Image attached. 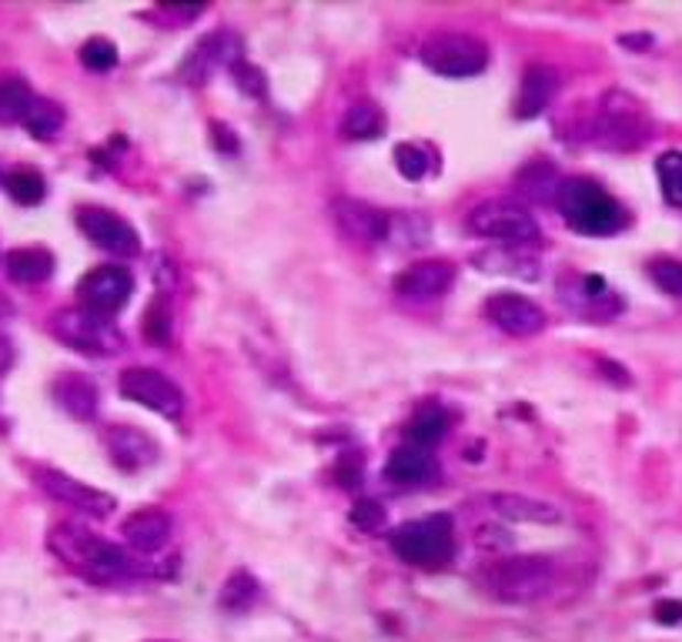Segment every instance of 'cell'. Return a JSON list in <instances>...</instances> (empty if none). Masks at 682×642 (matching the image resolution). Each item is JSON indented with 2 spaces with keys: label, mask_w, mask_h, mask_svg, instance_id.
I'll use <instances>...</instances> for the list:
<instances>
[{
  "label": "cell",
  "mask_w": 682,
  "mask_h": 642,
  "mask_svg": "<svg viewBox=\"0 0 682 642\" xmlns=\"http://www.w3.org/2000/svg\"><path fill=\"white\" fill-rule=\"evenodd\" d=\"M486 318L512 338H532V335L545 331V325H548L545 312L532 298H522V295H512V292L492 295L486 302Z\"/></svg>",
  "instance_id": "14"
},
{
  "label": "cell",
  "mask_w": 682,
  "mask_h": 642,
  "mask_svg": "<svg viewBox=\"0 0 682 642\" xmlns=\"http://www.w3.org/2000/svg\"><path fill=\"white\" fill-rule=\"evenodd\" d=\"M395 168L408 178V181H422L431 175V151L425 145L405 141L395 148Z\"/></svg>",
  "instance_id": "33"
},
{
  "label": "cell",
  "mask_w": 682,
  "mask_h": 642,
  "mask_svg": "<svg viewBox=\"0 0 682 642\" xmlns=\"http://www.w3.org/2000/svg\"><path fill=\"white\" fill-rule=\"evenodd\" d=\"M31 104H34V94L24 81H18V77L0 81V124L24 120Z\"/></svg>",
  "instance_id": "29"
},
{
  "label": "cell",
  "mask_w": 682,
  "mask_h": 642,
  "mask_svg": "<svg viewBox=\"0 0 682 642\" xmlns=\"http://www.w3.org/2000/svg\"><path fill=\"white\" fill-rule=\"evenodd\" d=\"M334 221H338L341 231H345L359 244H379V241L388 238V214L372 208V204H365V201H352V198L338 201L334 204Z\"/></svg>",
  "instance_id": "16"
},
{
  "label": "cell",
  "mask_w": 682,
  "mask_h": 642,
  "mask_svg": "<svg viewBox=\"0 0 682 642\" xmlns=\"http://www.w3.org/2000/svg\"><path fill=\"white\" fill-rule=\"evenodd\" d=\"M11 358H14V351H11V341L0 335V375H4L8 368H11Z\"/></svg>",
  "instance_id": "39"
},
{
  "label": "cell",
  "mask_w": 682,
  "mask_h": 642,
  "mask_svg": "<svg viewBox=\"0 0 682 642\" xmlns=\"http://www.w3.org/2000/svg\"><path fill=\"white\" fill-rule=\"evenodd\" d=\"M593 138L603 148H616V151H629L639 148L649 138V120L642 114V107L629 97V94H606L596 120H593Z\"/></svg>",
  "instance_id": "7"
},
{
  "label": "cell",
  "mask_w": 682,
  "mask_h": 642,
  "mask_svg": "<svg viewBox=\"0 0 682 642\" xmlns=\"http://www.w3.org/2000/svg\"><path fill=\"white\" fill-rule=\"evenodd\" d=\"M258 599V582L248 576V572H235L232 579L224 582V592H221V606L227 612H248Z\"/></svg>",
  "instance_id": "30"
},
{
  "label": "cell",
  "mask_w": 682,
  "mask_h": 642,
  "mask_svg": "<svg viewBox=\"0 0 682 642\" xmlns=\"http://www.w3.org/2000/svg\"><path fill=\"white\" fill-rule=\"evenodd\" d=\"M385 478L392 485H402V488H415V485H428L438 478V462L435 455H428V449H418V445H402L388 455L385 462Z\"/></svg>",
  "instance_id": "19"
},
{
  "label": "cell",
  "mask_w": 682,
  "mask_h": 642,
  "mask_svg": "<svg viewBox=\"0 0 682 642\" xmlns=\"http://www.w3.org/2000/svg\"><path fill=\"white\" fill-rule=\"evenodd\" d=\"M656 619L662 625H679L682 622V599H662L656 602Z\"/></svg>",
  "instance_id": "38"
},
{
  "label": "cell",
  "mask_w": 682,
  "mask_h": 642,
  "mask_svg": "<svg viewBox=\"0 0 682 642\" xmlns=\"http://www.w3.org/2000/svg\"><path fill=\"white\" fill-rule=\"evenodd\" d=\"M118 389L128 402H138L141 409H151L164 419H181L184 412V392L168 375L154 368H128L118 381Z\"/></svg>",
  "instance_id": "9"
},
{
  "label": "cell",
  "mask_w": 682,
  "mask_h": 642,
  "mask_svg": "<svg viewBox=\"0 0 682 642\" xmlns=\"http://www.w3.org/2000/svg\"><path fill=\"white\" fill-rule=\"evenodd\" d=\"M558 579H562L558 559H548V556L499 559L482 572L486 592L495 596L499 602H512V606H525V602H539V599L552 596Z\"/></svg>",
  "instance_id": "2"
},
{
  "label": "cell",
  "mask_w": 682,
  "mask_h": 642,
  "mask_svg": "<svg viewBox=\"0 0 682 642\" xmlns=\"http://www.w3.org/2000/svg\"><path fill=\"white\" fill-rule=\"evenodd\" d=\"M77 228L104 251L110 254H121V259H135L141 251V238L138 231L107 208H81L77 211Z\"/></svg>",
  "instance_id": "11"
},
{
  "label": "cell",
  "mask_w": 682,
  "mask_h": 642,
  "mask_svg": "<svg viewBox=\"0 0 682 642\" xmlns=\"http://www.w3.org/2000/svg\"><path fill=\"white\" fill-rule=\"evenodd\" d=\"M515 188L522 194H529L532 201H555L558 191H562V181L555 175L552 165L545 161H529L519 175H515Z\"/></svg>",
  "instance_id": "26"
},
{
  "label": "cell",
  "mask_w": 682,
  "mask_h": 642,
  "mask_svg": "<svg viewBox=\"0 0 682 642\" xmlns=\"http://www.w3.org/2000/svg\"><path fill=\"white\" fill-rule=\"evenodd\" d=\"M576 295V312L579 315H586V318H603L606 312L612 315L616 308H609L616 298H612V292H609V285L603 282V278H596V275H586V278H576V292H565L562 298H573Z\"/></svg>",
  "instance_id": "25"
},
{
  "label": "cell",
  "mask_w": 682,
  "mask_h": 642,
  "mask_svg": "<svg viewBox=\"0 0 682 642\" xmlns=\"http://www.w3.org/2000/svg\"><path fill=\"white\" fill-rule=\"evenodd\" d=\"M555 204H558L565 224L579 234H616L626 224L622 204L589 178L562 181Z\"/></svg>",
  "instance_id": "3"
},
{
  "label": "cell",
  "mask_w": 682,
  "mask_h": 642,
  "mask_svg": "<svg viewBox=\"0 0 682 642\" xmlns=\"http://www.w3.org/2000/svg\"><path fill=\"white\" fill-rule=\"evenodd\" d=\"M174 536V523L164 508H138L121 523V539L141 552V556H154L161 552Z\"/></svg>",
  "instance_id": "15"
},
{
  "label": "cell",
  "mask_w": 682,
  "mask_h": 642,
  "mask_svg": "<svg viewBox=\"0 0 682 642\" xmlns=\"http://www.w3.org/2000/svg\"><path fill=\"white\" fill-rule=\"evenodd\" d=\"M221 64H235V41H232V34H224V31L204 38V41L188 54V61H184V67H181V77H184L188 84H204Z\"/></svg>",
  "instance_id": "20"
},
{
  "label": "cell",
  "mask_w": 682,
  "mask_h": 642,
  "mask_svg": "<svg viewBox=\"0 0 682 642\" xmlns=\"http://www.w3.org/2000/svg\"><path fill=\"white\" fill-rule=\"evenodd\" d=\"M649 278L672 298H682V262L675 259H656L649 265Z\"/></svg>",
  "instance_id": "36"
},
{
  "label": "cell",
  "mask_w": 682,
  "mask_h": 642,
  "mask_svg": "<svg viewBox=\"0 0 682 642\" xmlns=\"http://www.w3.org/2000/svg\"><path fill=\"white\" fill-rule=\"evenodd\" d=\"M145 338L151 345H164L171 338V312H168V298H154L145 312Z\"/></svg>",
  "instance_id": "35"
},
{
  "label": "cell",
  "mask_w": 682,
  "mask_h": 642,
  "mask_svg": "<svg viewBox=\"0 0 682 642\" xmlns=\"http://www.w3.org/2000/svg\"><path fill=\"white\" fill-rule=\"evenodd\" d=\"M28 131L34 135V138H41V141H47V138H54L61 127H64V110L54 104V101H44V97H34V104L28 107V114H24V120H21Z\"/></svg>",
  "instance_id": "28"
},
{
  "label": "cell",
  "mask_w": 682,
  "mask_h": 642,
  "mask_svg": "<svg viewBox=\"0 0 682 642\" xmlns=\"http://www.w3.org/2000/svg\"><path fill=\"white\" fill-rule=\"evenodd\" d=\"M392 549L415 569H441L455 556V536L448 516H428L402 523L392 533Z\"/></svg>",
  "instance_id": "4"
},
{
  "label": "cell",
  "mask_w": 682,
  "mask_h": 642,
  "mask_svg": "<svg viewBox=\"0 0 682 642\" xmlns=\"http://www.w3.org/2000/svg\"><path fill=\"white\" fill-rule=\"evenodd\" d=\"M38 485H41L51 498L71 505L74 512H84V516L104 519V516H110V512H114V495H107V492L81 482V478H71V475H64V472H57V469H41V472H38Z\"/></svg>",
  "instance_id": "12"
},
{
  "label": "cell",
  "mask_w": 682,
  "mask_h": 642,
  "mask_svg": "<svg viewBox=\"0 0 682 642\" xmlns=\"http://www.w3.org/2000/svg\"><path fill=\"white\" fill-rule=\"evenodd\" d=\"M47 546L61 562H67L71 569H77L90 582H118V579H128L138 572V562L121 546L94 536L90 529H84L77 523L54 526V533L47 536Z\"/></svg>",
  "instance_id": "1"
},
{
  "label": "cell",
  "mask_w": 682,
  "mask_h": 642,
  "mask_svg": "<svg viewBox=\"0 0 682 642\" xmlns=\"http://www.w3.org/2000/svg\"><path fill=\"white\" fill-rule=\"evenodd\" d=\"M341 131L352 141H375L385 135V110L372 101H359L349 107L345 120H341Z\"/></svg>",
  "instance_id": "24"
},
{
  "label": "cell",
  "mask_w": 682,
  "mask_h": 642,
  "mask_svg": "<svg viewBox=\"0 0 682 642\" xmlns=\"http://www.w3.org/2000/svg\"><path fill=\"white\" fill-rule=\"evenodd\" d=\"M8 275L21 285H41L54 275V254L44 248H18L8 254Z\"/></svg>",
  "instance_id": "23"
},
{
  "label": "cell",
  "mask_w": 682,
  "mask_h": 642,
  "mask_svg": "<svg viewBox=\"0 0 682 642\" xmlns=\"http://www.w3.org/2000/svg\"><path fill=\"white\" fill-rule=\"evenodd\" d=\"M489 505L499 519L509 523H532V526H555L562 523L558 505L545 502V498H532V495H519V492H492Z\"/></svg>",
  "instance_id": "18"
},
{
  "label": "cell",
  "mask_w": 682,
  "mask_h": 642,
  "mask_svg": "<svg viewBox=\"0 0 682 642\" xmlns=\"http://www.w3.org/2000/svg\"><path fill=\"white\" fill-rule=\"evenodd\" d=\"M131 292H135V278L128 269H118V265H100V269L87 272L77 285L81 308L107 315V318L118 315L128 305Z\"/></svg>",
  "instance_id": "10"
},
{
  "label": "cell",
  "mask_w": 682,
  "mask_h": 642,
  "mask_svg": "<svg viewBox=\"0 0 682 642\" xmlns=\"http://www.w3.org/2000/svg\"><path fill=\"white\" fill-rule=\"evenodd\" d=\"M656 175H659V188L665 194L669 204L682 208V151H665L656 161Z\"/></svg>",
  "instance_id": "32"
},
{
  "label": "cell",
  "mask_w": 682,
  "mask_h": 642,
  "mask_svg": "<svg viewBox=\"0 0 682 642\" xmlns=\"http://www.w3.org/2000/svg\"><path fill=\"white\" fill-rule=\"evenodd\" d=\"M8 194L18 201V204H24V208H31V204H41L44 201V194H47V185H44V178L38 175V171H31V168H21V171H14V175H8Z\"/></svg>",
  "instance_id": "31"
},
{
  "label": "cell",
  "mask_w": 682,
  "mask_h": 642,
  "mask_svg": "<svg viewBox=\"0 0 682 642\" xmlns=\"http://www.w3.org/2000/svg\"><path fill=\"white\" fill-rule=\"evenodd\" d=\"M54 399L67 415L87 422L97 412V385L84 375H61L54 381Z\"/></svg>",
  "instance_id": "22"
},
{
  "label": "cell",
  "mask_w": 682,
  "mask_h": 642,
  "mask_svg": "<svg viewBox=\"0 0 682 642\" xmlns=\"http://www.w3.org/2000/svg\"><path fill=\"white\" fill-rule=\"evenodd\" d=\"M81 64H84L87 71L104 74V71H110L114 64H118V48H114L107 38H90V41H84V48H81Z\"/></svg>",
  "instance_id": "34"
},
{
  "label": "cell",
  "mask_w": 682,
  "mask_h": 642,
  "mask_svg": "<svg viewBox=\"0 0 682 642\" xmlns=\"http://www.w3.org/2000/svg\"><path fill=\"white\" fill-rule=\"evenodd\" d=\"M469 228L479 238H489L505 248H529L542 241L539 221L529 214V208L512 201H486L469 214Z\"/></svg>",
  "instance_id": "8"
},
{
  "label": "cell",
  "mask_w": 682,
  "mask_h": 642,
  "mask_svg": "<svg viewBox=\"0 0 682 642\" xmlns=\"http://www.w3.org/2000/svg\"><path fill=\"white\" fill-rule=\"evenodd\" d=\"M445 432H448V415L438 406H422L408 422V442L418 445V449L438 445L445 439Z\"/></svg>",
  "instance_id": "27"
},
{
  "label": "cell",
  "mask_w": 682,
  "mask_h": 642,
  "mask_svg": "<svg viewBox=\"0 0 682 642\" xmlns=\"http://www.w3.org/2000/svg\"><path fill=\"white\" fill-rule=\"evenodd\" d=\"M558 91V71L548 67V64H532L525 74H522V87H519V97H515V114L519 117H535L548 107V101L555 97Z\"/></svg>",
  "instance_id": "21"
},
{
  "label": "cell",
  "mask_w": 682,
  "mask_h": 642,
  "mask_svg": "<svg viewBox=\"0 0 682 642\" xmlns=\"http://www.w3.org/2000/svg\"><path fill=\"white\" fill-rule=\"evenodd\" d=\"M54 335L71 345L74 351L81 355H94V358H107V355H118L125 348V338H121V328L114 325L107 315H97V312H87V308H64L54 315L51 322Z\"/></svg>",
  "instance_id": "6"
},
{
  "label": "cell",
  "mask_w": 682,
  "mask_h": 642,
  "mask_svg": "<svg viewBox=\"0 0 682 642\" xmlns=\"http://www.w3.org/2000/svg\"><path fill=\"white\" fill-rule=\"evenodd\" d=\"M104 442H107V452H110L114 465H121L128 472L148 469L158 459V445L135 425H110L104 432Z\"/></svg>",
  "instance_id": "17"
},
{
  "label": "cell",
  "mask_w": 682,
  "mask_h": 642,
  "mask_svg": "<svg viewBox=\"0 0 682 642\" xmlns=\"http://www.w3.org/2000/svg\"><path fill=\"white\" fill-rule=\"evenodd\" d=\"M418 57L428 71H435L441 77H476L489 64V48H486V41H479L472 34L441 31V34H431L428 41H422Z\"/></svg>",
  "instance_id": "5"
},
{
  "label": "cell",
  "mask_w": 682,
  "mask_h": 642,
  "mask_svg": "<svg viewBox=\"0 0 682 642\" xmlns=\"http://www.w3.org/2000/svg\"><path fill=\"white\" fill-rule=\"evenodd\" d=\"M451 282H455L451 262H441V259L415 262L395 278V295L412 305H428V302H438L451 288Z\"/></svg>",
  "instance_id": "13"
},
{
  "label": "cell",
  "mask_w": 682,
  "mask_h": 642,
  "mask_svg": "<svg viewBox=\"0 0 682 642\" xmlns=\"http://www.w3.org/2000/svg\"><path fill=\"white\" fill-rule=\"evenodd\" d=\"M352 526L362 529V533H379V529H385V508H382L379 502H372V498L355 502V508H352Z\"/></svg>",
  "instance_id": "37"
}]
</instances>
